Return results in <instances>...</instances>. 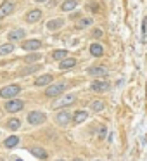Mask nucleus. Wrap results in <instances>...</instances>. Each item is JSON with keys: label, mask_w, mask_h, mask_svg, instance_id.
Masks as SVG:
<instances>
[{"label": "nucleus", "mask_w": 147, "mask_h": 161, "mask_svg": "<svg viewBox=\"0 0 147 161\" xmlns=\"http://www.w3.org/2000/svg\"><path fill=\"white\" fill-rule=\"evenodd\" d=\"M35 2H38V4H44V2H47V0H35Z\"/></svg>", "instance_id": "nucleus-30"}, {"label": "nucleus", "mask_w": 147, "mask_h": 161, "mask_svg": "<svg viewBox=\"0 0 147 161\" xmlns=\"http://www.w3.org/2000/svg\"><path fill=\"white\" fill-rule=\"evenodd\" d=\"M75 102V95L73 94H69V95H64L61 101H57L56 104H54V108H64V106H69Z\"/></svg>", "instance_id": "nucleus-10"}, {"label": "nucleus", "mask_w": 147, "mask_h": 161, "mask_svg": "<svg viewBox=\"0 0 147 161\" xmlns=\"http://www.w3.org/2000/svg\"><path fill=\"white\" fill-rule=\"evenodd\" d=\"M90 24H92V17H85V19H80L76 26H78L80 30H83V28H87V26H90Z\"/></svg>", "instance_id": "nucleus-25"}, {"label": "nucleus", "mask_w": 147, "mask_h": 161, "mask_svg": "<svg viewBox=\"0 0 147 161\" xmlns=\"http://www.w3.org/2000/svg\"><path fill=\"white\" fill-rule=\"evenodd\" d=\"M73 161H83V159H81V158H75Z\"/></svg>", "instance_id": "nucleus-31"}, {"label": "nucleus", "mask_w": 147, "mask_h": 161, "mask_svg": "<svg viewBox=\"0 0 147 161\" xmlns=\"http://www.w3.org/2000/svg\"><path fill=\"white\" fill-rule=\"evenodd\" d=\"M62 26H64V21L62 19H52V21H48V23L45 24V28L50 30V31H54V30H59V28H62Z\"/></svg>", "instance_id": "nucleus-14"}, {"label": "nucleus", "mask_w": 147, "mask_h": 161, "mask_svg": "<svg viewBox=\"0 0 147 161\" xmlns=\"http://www.w3.org/2000/svg\"><path fill=\"white\" fill-rule=\"evenodd\" d=\"M95 161H100V159H95Z\"/></svg>", "instance_id": "nucleus-34"}, {"label": "nucleus", "mask_w": 147, "mask_h": 161, "mask_svg": "<svg viewBox=\"0 0 147 161\" xmlns=\"http://www.w3.org/2000/svg\"><path fill=\"white\" fill-rule=\"evenodd\" d=\"M7 128L12 130V132H16L17 128H21V120H17V118H11V120L7 121Z\"/></svg>", "instance_id": "nucleus-22"}, {"label": "nucleus", "mask_w": 147, "mask_h": 161, "mask_svg": "<svg viewBox=\"0 0 147 161\" xmlns=\"http://www.w3.org/2000/svg\"><path fill=\"white\" fill-rule=\"evenodd\" d=\"M52 83V75H42L35 80L36 87H45V85H50Z\"/></svg>", "instance_id": "nucleus-13"}, {"label": "nucleus", "mask_w": 147, "mask_h": 161, "mask_svg": "<svg viewBox=\"0 0 147 161\" xmlns=\"http://www.w3.org/2000/svg\"><path fill=\"white\" fill-rule=\"evenodd\" d=\"M0 161H2V159H0Z\"/></svg>", "instance_id": "nucleus-35"}, {"label": "nucleus", "mask_w": 147, "mask_h": 161, "mask_svg": "<svg viewBox=\"0 0 147 161\" xmlns=\"http://www.w3.org/2000/svg\"><path fill=\"white\" fill-rule=\"evenodd\" d=\"M40 17H42V11H40V9L30 11L28 14H26V21H28V23H36V21H40Z\"/></svg>", "instance_id": "nucleus-12"}, {"label": "nucleus", "mask_w": 147, "mask_h": 161, "mask_svg": "<svg viewBox=\"0 0 147 161\" xmlns=\"http://www.w3.org/2000/svg\"><path fill=\"white\" fill-rule=\"evenodd\" d=\"M12 50H14V45H12V44L0 45V56H7V54H11Z\"/></svg>", "instance_id": "nucleus-24"}, {"label": "nucleus", "mask_w": 147, "mask_h": 161, "mask_svg": "<svg viewBox=\"0 0 147 161\" xmlns=\"http://www.w3.org/2000/svg\"><path fill=\"white\" fill-rule=\"evenodd\" d=\"M87 118H88V113H87V111H76L75 116H73V121L78 125V123H83Z\"/></svg>", "instance_id": "nucleus-18"}, {"label": "nucleus", "mask_w": 147, "mask_h": 161, "mask_svg": "<svg viewBox=\"0 0 147 161\" xmlns=\"http://www.w3.org/2000/svg\"><path fill=\"white\" fill-rule=\"evenodd\" d=\"M73 118H71V114L68 113V111H59V113L56 114V123L57 125H62V126H66V125H69V121H71Z\"/></svg>", "instance_id": "nucleus-7"}, {"label": "nucleus", "mask_w": 147, "mask_h": 161, "mask_svg": "<svg viewBox=\"0 0 147 161\" xmlns=\"http://www.w3.org/2000/svg\"><path fill=\"white\" fill-rule=\"evenodd\" d=\"M21 47H23L24 50H33V52H35V50H38V48L42 47V42L40 40H26V42L21 44Z\"/></svg>", "instance_id": "nucleus-9"}, {"label": "nucleus", "mask_w": 147, "mask_h": 161, "mask_svg": "<svg viewBox=\"0 0 147 161\" xmlns=\"http://www.w3.org/2000/svg\"><path fill=\"white\" fill-rule=\"evenodd\" d=\"M90 54L94 57H100L104 54V47L100 44H90Z\"/></svg>", "instance_id": "nucleus-15"}, {"label": "nucleus", "mask_w": 147, "mask_h": 161, "mask_svg": "<svg viewBox=\"0 0 147 161\" xmlns=\"http://www.w3.org/2000/svg\"><path fill=\"white\" fill-rule=\"evenodd\" d=\"M14 7H16V4H14L12 0H5V2H2V5H0V21L4 19L5 16H9V14L14 11Z\"/></svg>", "instance_id": "nucleus-6"}, {"label": "nucleus", "mask_w": 147, "mask_h": 161, "mask_svg": "<svg viewBox=\"0 0 147 161\" xmlns=\"http://www.w3.org/2000/svg\"><path fill=\"white\" fill-rule=\"evenodd\" d=\"M24 35H26V31L24 30H12L11 33H9V40H23Z\"/></svg>", "instance_id": "nucleus-16"}, {"label": "nucleus", "mask_w": 147, "mask_h": 161, "mask_svg": "<svg viewBox=\"0 0 147 161\" xmlns=\"http://www.w3.org/2000/svg\"><path fill=\"white\" fill-rule=\"evenodd\" d=\"M76 5H78L76 0H66V2L61 5V11H62V12H69V11H73V9H76Z\"/></svg>", "instance_id": "nucleus-17"}, {"label": "nucleus", "mask_w": 147, "mask_h": 161, "mask_svg": "<svg viewBox=\"0 0 147 161\" xmlns=\"http://www.w3.org/2000/svg\"><path fill=\"white\" fill-rule=\"evenodd\" d=\"M19 92H21L19 85H7V87H4V89L0 90V97L2 99H14Z\"/></svg>", "instance_id": "nucleus-1"}, {"label": "nucleus", "mask_w": 147, "mask_h": 161, "mask_svg": "<svg viewBox=\"0 0 147 161\" xmlns=\"http://www.w3.org/2000/svg\"><path fill=\"white\" fill-rule=\"evenodd\" d=\"M30 153H31L35 158H38V159H45V158L48 156V153H47V151H45L44 147H38V145L31 147V149H30Z\"/></svg>", "instance_id": "nucleus-11"}, {"label": "nucleus", "mask_w": 147, "mask_h": 161, "mask_svg": "<svg viewBox=\"0 0 147 161\" xmlns=\"http://www.w3.org/2000/svg\"><path fill=\"white\" fill-rule=\"evenodd\" d=\"M109 87H111V83L108 80H104V78H97V80H94L90 83V89L94 92H108Z\"/></svg>", "instance_id": "nucleus-3"}, {"label": "nucleus", "mask_w": 147, "mask_h": 161, "mask_svg": "<svg viewBox=\"0 0 147 161\" xmlns=\"http://www.w3.org/2000/svg\"><path fill=\"white\" fill-rule=\"evenodd\" d=\"M66 57H68V50H64V48H59V50L52 52V59H56V61H62Z\"/></svg>", "instance_id": "nucleus-20"}, {"label": "nucleus", "mask_w": 147, "mask_h": 161, "mask_svg": "<svg viewBox=\"0 0 147 161\" xmlns=\"http://www.w3.org/2000/svg\"><path fill=\"white\" fill-rule=\"evenodd\" d=\"M75 64H76V59H73V57H66V59L61 61V69H69Z\"/></svg>", "instance_id": "nucleus-21"}, {"label": "nucleus", "mask_w": 147, "mask_h": 161, "mask_svg": "<svg viewBox=\"0 0 147 161\" xmlns=\"http://www.w3.org/2000/svg\"><path fill=\"white\" fill-rule=\"evenodd\" d=\"M90 109L94 111V113H100V111H104V101H94L90 104Z\"/></svg>", "instance_id": "nucleus-23"}, {"label": "nucleus", "mask_w": 147, "mask_h": 161, "mask_svg": "<svg viewBox=\"0 0 147 161\" xmlns=\"http://www.w3.org/2000/svg\"><path fill=\"white\" fill-rule=\"evenodd\" d=\"M102 35H104V33H102V31H100V30H99V28H97V30H95V31H94V36H95V38H100V36H102Z\"/></svg>", "instance_id": "nucleus-29"}, {"label": "nucleus", "mask_w": 147, "mask_h": 161, "mask_svg": "<svg viewBox=\"0 0 147 161\" xmlns=\"http://www.w3.org/2000/svg\"><path fill=\"white\" fill-rule=\"evenodd\" d=\"M5 147H7V149H11V147H16L17 144H19V137H17V135H11V137H7L5 139Z\"/></svg>", "instance_id": "nucleus-19"}, {"label": "nucleus", "mask_w": 147, "mask_h": 161, "mask_svg": "<svg viewBox=\"0 0 147 161\" xmlns=\"http://www.w3.org/2000/svg\"><path fill=\"white\" fill-rule=\"evenodd\" d=\"M88 75L94 76V78H104L108 75V68H106V66H92V68L88 69Z\"/></svg>", "instance_id": "nucleus-8"}, {"label": "nucleus", "mask_w": 147, "mask_h": 161, "mask_svg": "<svg viewBox=\"0 0 147 161\" xmlns=\"http://www.w3.org/2000/svg\"><path fill=\"white\" fill-rule=\"evenodd\" d=\"M36 69H40L38 66H31V68H28V69H24V71H23V75H30V73L36 71Z\"/></svg>", "instance_id": "nucleus-28"}, {"label": "nucleus", "mask_w": 147, "mask_h": 161, "mask_svg": "<svg viewBox=\"0 0 147 161\" xmlns=\"http://www.w3.org/2000/svg\"><path fill=\"white\" fill-rule=\"evenodd\" d=\"M145 30H147V19L142 21V40H145Z\"/></svg>", "instance_id": "nucleus-27"}, {"label": "nucleus", "mask_w": 147, "mask_h": 161, "mask_svg": "<svg viewBox=\"0 0 147 161\" xmlns=\"http://www.w3.org/2000/svg\"><path fill=\"white\" fill-rule=\"evenodd\" d=\"M24 106V102L21 101V99H11V101L5 104V111L7 113H17V111H21Z\"/></svg>", "instance_id": "nucleus-5"}, {"label": "nucleus", "mask_w": 147, "mask_h": 161, "mask_svg": "<svg viewBox=\"0 0 147 161\" xmlns=\"http://www.w3.org/2000/svg\"><path fill=\"white\" fill-rule=\"evenodd\" d=\"M57 161H64V159H57Z\"/></svg>", "instance_id": "nucleus-32"}, {"label": "nucleus", "mask_w": 147, "mask_h": 161, "mask_svg": "<svg viewBox=\"0 0 147 161\" xmlns=\"http://www.w3.org/2000/svg\"><path fill=\"white\" fill-rule=\"evenodd\" d=\"M16 161H21V159H16Z\"/></svg>", "instance_id": "nucleus-33"}, {"label": "nucleus", "mask_w": 147, "mask_h": 161, "mask_svg": "<svg viewBox=\"0 0 147 161\" xmlns=\"http://www.w3.org/2000/svg\"><path fill=\"white\" fill-rule=\"evenodd\" d=\"M64 90H66V83H64V81H57V83H54V85H48L45 95L47 97H57V95H61Z\"/></svg>", "instance_id": "nucleus-2"}, {"label": "nucleus", "mask_w": 147, "mask_h": 161, "mask_svg": "<svg viewBox=\"0 0 147 161\" xmlns=\"http://www.w3.org/2000/svg\"><path fill=\"white\" fill-rule=\"evenodd\" d=\"M40 59H42V56H40L38 52H33V54H30V56H26V62H38Z\"/></svg>", "instance_id": "nucleus-26"}, {"label": "nucleus", "mask_w": 147, "mask_h": 161, "mask_svg": "<svg viewBox=\"0 0 147 161\" xmlns=\"http://www.w3.org/2000/svg\"><path fill=\"white\" fill-rule=\"evenodd\" d=\"M45 120H47V116H45V113H42V111H31V113L28 114V123L33 126L42 125Z\"/></svg>", "instance_id": "nucleus-4"}]
</instances>
